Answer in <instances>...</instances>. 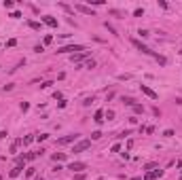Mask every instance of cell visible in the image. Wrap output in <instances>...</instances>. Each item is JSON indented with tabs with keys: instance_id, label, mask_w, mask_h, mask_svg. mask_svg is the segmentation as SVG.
Instances as JSON below:
<instances>
[{
	"instance_id": "6da1fadb",
	"label": "cell",
	"mask_w": 182,
	"mask_h": 180,
	"mask_svg": "<svg viewBox=\"0 0 182 180\" xmlns=\"http://www.w3.org/2000/svg\"><path fill=\"white\" fill-rule=\"evenodd\" d=\"M131 45H133V47H136V49H138V51H142V53H144V55H153V57H157V53H155V51H153V49H148L146 45H142V42H140V40H138V38H131Z\"/></svg>"
},
{
	"instance_id": "7a4b0ae2",
	"label": "cell",
	"mask_w": 182,
	"mask_h": 180,
	"mask_svg": "<svg viewBox=\"0 0 182 180\" xmlns=\"http://www.w3.org/2000/svg\"><path fill=\"white\" fill-rule=\"evenodd\" d=\"M85 47L83 45H68V47H62L57 53H72V55H76V53H83Z\"/></svg>"
},
{
	"instance_id": "3957f363",
	"label": "cell",
	"mask_w": 182,
	"mask_h": 180,
	"mask_svg": "<svg viewBox=\"0 0 182 180\" xmlns=\"http://www.w3.org/2000/svg\"><path fill=\"white\" fill-rule=\"evenodd\" d=\"M89 146H91V140H81V142H76V144H74L72 152H83V150H87Z\"/></svg>"
},
{
	"instance_id": "277c9868",
	"label": "cell",
	"mask_w": 182,
	"mask_h": 180,
	"mask_svg": "<svg viewBox=\"0 0 182 180\" xmlns=\"http://www.w3.org/2000/svg\"><path fill=\"white\" fill-rule=\"evenodd\" d=\"M76 140H78V134H70V136H64V138H60V140H57V144H72V142H76Z\"/></svg>"
},
{
	"instance_id": "5b68a950",
	"label": "cell",
	"mask_w": 182,
	"mask_h": 180,
	"mask_svg": "<svg viewBox=\"0 0 182 180\" xmlns=\"http://www.w3.org/2000/svg\"><path fill=\"white\" fill-rule=\"evenodd\" d=\"M68 170H72V172L87 170V163H83V161H72V163H68Z\"/></svg>"
},
{
	"instance_id": "8992f818",
	"label": "cell",
	"mask_w": 182,
	"mask_h": 180,
	"mask_svg": "<svg viewBox=\"0 0 182 180\" xmlns=\"http://www.w3.org/2000/svg\"><path fill=\"white\" fill-rule=\"evenodd\" d=\"M74 11H78V13H85V15H91V17H93V9L87 7V4H74Z\"/></svg>"
},
{
	"instance_id": "52a82bcc",
	"label": "cell",
	"mask_w": 182,
	"mask_h": 180,
	"mask_svg": "<svg viewBox=\"0 0 182 180\" xmlns=\"http://www.w3.org/2000/svg\"><path fill=\"white\" fill-rule=\"evenodd\" d=\"M142 93H146L148 97H151V100H157V97H159V95H157V91H153L148 85H142Z\"/></svg>"
},
{
	"instance_id": "ba28073f",
	"label": "cell",
	"mask_w": 182,
	"mask_h": 180,
	"mask_svg": "<svg viewBox=\"0 0 182 180\" xmlns=\"http://www.w3.org/2000/svg\"><path fill=\"white\" fill-rule=\"evenodd\" d=\"M42 21H45L49 28H57V19H55V17H51V15H45V17H42Z\"/></svg>"
},
{
	"instance_id": "9c48e42d",
	"label": "cell",
	"mask_w": 182,
	"mask_h": 180,
	"mask_svg": "<svg viewBox=\"0 0 182 180\" xmlns=\"http://www.w3.org/2000/svg\"><path fill=\"white\" fill-rule=\"evenodd\" d=\"M159 176H163V172L161 170H155V172H148L146 174V180H155V178H159Z\"/></svg>"
},
{
	"instance_id": "30bf717a",
	"label": "cell",
	"mask_w": 182,
	"mask_h": 180,
	"mask_svg": "<svg viewBox=\"0 0 182 180\" xmlns=\"http://www.w3.org/2000/svg\"><path fill=\"white\" fill-rule=\"evenodd\" d=\"M89 55V51H83V53H76V55H72V62H83L85 57Z\"/></svg>"
},
{
	"instance_id": "8fae6325",
	"label": "cell",
	"mask_w": 182,
	"mask_h": 180,
	"mask_svg": "<svg viewBox=\"0 0 182 180\" xmlns=\"http://www.w3.org/2000/svg\"><path fill=\"white\" fill-rule=\"evenodd\" d=\"M51 159L55 161V163H57V161H66V152H55V155H53Z\"/></svg>"
},
{
	"instance_id": "7c38bea8",
	"label": "cell",
	"mask_w": 182,
	"mask_h": 180,
	"mask_svg": "<svg viewBox=\"0 0 182 180\" xmlns=\"http://www.w3.org/2000/svg\"><path fill=\"white\" fill-rule=\"evenodd\" d=\"M104 114H106L104 110H98V112H95V117H93V121L95 123H102V121H104Z\"/></svg>"
},
{
	"instance_id": "4fadbf2b",
	"label": "cell",
	"mask_w": 182,
	"mask_h": 180,
	"mask_svg": "<svg viewBox=\"0 0 182 180\" xmlns=\"http://www.w3.org/2000/svg\"><path fill=\"white\" fill-rule=\"evenodd\" d=\"M19 174H21V167H19V165H15L13 170H11V174H9V176H11V178H17Z\"/></svg>"
},
{
	"instance_id": "5bb4252c",
	"label": "cell",
	"mask_w": 182,
	"mask_h": 180,
	"mask_svg": "<svg viewBox=\"0 0 182 180\" xmlns=\"http://www.w3.org/2000/svg\"><path fill=\"white\" fill-rule=\"evenodd\" d=\"M21 144H23V140H15V142H13V146H11V152H15V150H17Z\"/></svg>"
},
{
	"instance_id": "9a60e30c",
	"label": "cell",
	"mask_w": 182,
	"mask_h": 180,
	"mask_svg": "<svg viewBox=\"0 0 182 180\" xmlns=\"http://www.w3.org/2000/svg\"><path fill=\"white\" fill-rule=\"evenodd\" d=\"M28 26H30L32 30H40V24H38V21H28Z\"/></svg>"
},
{
	"instance_id": "2e32d148",
	"label": "cell",
	"mask_w": 182,
	"mask_h": 180,
	"mask_svg": "<svg viewBox=\"0 0 182 180\" xmlns=\"http://www.w3.org/2000/svg\"><path fill=\"white\" fill-rule=\"evenodd\" d=\"M123 102H125L127 106H133V104H136V100H133V97H123Z\"/></svg>"
},
{
	"instance_id": "e0dca14e",
	"label": "cell",
	"mask_w": 182,
	"mask_h": 180,
	"mask_svg": "<svg viewBox=\"0 0 182 180\" xmlns=\"http://www.w3.org/2000/svg\"><path fill=\"white\" fill-rule=\"evenodd\" d=\"M104 26H106V30H108V32H110V34H116V30H114V26H110V24H108V21H106V24H104Z\"/></svg>"
},
{
	"instance_id": "ac0fdd59",
	"label": "cell",
	"mask_w": 182,
	"mask_h": 180,
	"mask_svg": "<svg viewBox=\"0 0 182 180\" xmlns=\"http://www.w3.org/2000/svg\"><path fill=\"white\" fill-rule=\"evenodd\" d=\"M49 138V134H40V136H34V140H38V142H42V140Z\"/></svg>"
},
{
	"instance_id": "d6986e66",
	"label": "cell",
	"mask_w": 182,
	"mask_h": 180,
	"mask_svg": "<svg viewBox=\"0 0 182 180\" xmlns=\"http://www.w3.org/2000/svg\"><path fill=\"white\" fill-rule=\"evenodd\" d=\"M131 108H133V112H144V106H140V104H133Z\"/></svg>"
},
{
	"instance_id": "ffe728a7",
	"label": "cell",
	"mask_w": 182,
	"mask_h": 180,
	"mask_svg": "<svg viewBox=\"0 0 182 180\" xmlns=\"http://www.w3.org/2000/svg\"><path fill=\"white\" fill-rule=\"evenodd\" d=\"M85 68H95V62L93 59H87V62H85Z\"/></svg>"
},
{
	"instance_id": "44dd1931",
	"label": "cell",
	"mask_w": 182,
	"mask_h": 180,
	"mask_svg": "<svg viewBox=\"0 0 182 180\" xmlns=\"http://www.w3.org/2000/svg\"><path fill=\"white\" fill-rule=\"evenodd\" d=\"M163 136H165V138H172V136H174V129H165Z\"/></svg>"
},
{
	"instance_id": "7402d4cb",
	"label": "cell",
	"mask_w": 182,
	"mask_h": 180,
	"mask_svg": "<svg viewBox=\"0 0 182 180\" xmlns=\"http://www.w3.org/2000/svg\"><path fill=\"white\" fill-rule=\"evenodd\" d=\"M98 138H102V132H93L91 134V140H98Z\"/></svg>"
},
{
	"instance_id": "603a6c76",
	"label": "cell",
	"mask_w": 182,
	"mask_h": 180,
	"mask_svg": "<svg viewBox=\"0 0 182 180\" xmlns=\"http://www.w3.org/2000/svg\"><path fill=\"white\" fill-rule=\"evenodd\" d=\"M2 4H4V9H13V2H11V0H4Z\"/></svg>"
},
{
	"instance_id": "cb8c5ba5",
	"label": "cell",
	"mask_w": 182,
	"mask_h": 180,
	"mask_svg": "<svg viewBox=\"0 0 182 180\" xmlns=\"http://www.w3.org/2000/svg\"><path fill=\"white\" fill-rule=\"evenodd\" d=\"M34 51H36V53H42V51H45V47H42V45H36Z\"/></svg>"
},
{
	"instance_id": "d4e9b609",
	"label": "cell",
	"mask_w": 182,
	"mask_h": 180,
	"mask_svg": "<svg viewBox=\"0 0 182 180\" xmlns=\"http://www.w3.org/2000/svg\"><path fill=\"white\" fill-rule=\"evenodd\" d=\"M155 59H157V62L161 64V66H165V57H161V55H157V57H155Z\"/></svg>"
},
{
	"instance_id": "484cf974",
	"label": "cell",
	"mask_w": 182,
	"mask_h": 180,
	"mask_svg": "<svg viewBox=\"0 0 182 180\" xmlns=\"http://www.w3.org/2000/svg\"><path fill=\"white\" fill-rule=\"evenodd\" d=\"M74 180H85V174H83V172H78L76 176H74Z\"/></svg>"
},
{
	"instance_id": "4316f807",
	"label": "cell",
	"mask_w": 182,
	"mask_h": 180,
	"mask_svg": "<svg viewBox=\"0 0 182 180\" xmlns=\"http://www.w3.org/2000/svg\"><path fill=\"white\" fill-rule=\"evenodd\" d=\"M28 108H30V104H28V102H21V110L25 112V110H28Z\"/></svg>"
},
{
	"instance_id": "83f0119b",
	"label": "cell",
	"mask_w": 182,
	"mask_h": 180,
	"mask_svg": "<svg viewBox=\"0 0 182 180\" xmlns=\"http://www.w3.org/2000/svg\"><path fill=\"white\" fill-rule=\"evenodd\" d=\"M11 17L17 19V17H21V13H19V11H13V13H11Z\"/></svg>"
},
{
	"instance_id": "f1b7e54d",
	"label": "cell",
	"mask_w": 182,
	"mask_h": 180,
	"mask_svg": "<svg viewBox=\"0 0 182 180\" xmlns=\"http://www.w3.org/2000/svg\"><path fill=\"white\" fill-rule=\"evenodd\" d=\"M51 40H53V36H51V34H47V36H45V45H49Z\"/></svg>"
},
{
	"instance_id": "f546056e",
	"label": "cell",
	"mask_w": 182,
	"mask_h": 180,
	"mask_svg": "<svg viewBox=\"0 0 182 180\" xmlns=\"http://www.w3.org/2000/svg\"><path fill=\"white\" fill-rule=\"evenodd\" d=\"M2 138H7V132H0V140Z\"/></svg>"
},
{
	"instance_id": "4dcf8cb0",
	"label": "cell",
	"mask_w": 182,
	"mask_h": 180,
	"mask_svg": "<svg viewBox=\"0 0 182 180\" xmlns=\"http://www.w3.org/2000/svg\"><path fill=\"white\" fill-rule=\"evenodd\" d=\"M180 180H182V178H180Z\"/></svg>"
}]
</instances>
